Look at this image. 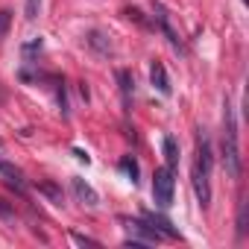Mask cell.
<instances>
[{"mask_svg": "<svg viewBox=\"0 0 249 249\" xmlns=\"http://www.w3.org/2000/svg\"><path fill=\"white\" fill-rule=\"evenodd\" d=\"M38 191H41V194H44V196H47V199H50L53 205H62V202H65L62 191H59L56 185H50V182H41V185H38Z\"/></svg>", "mask_w": 249, "mask_h": 249, "instance_id": "13", "label": "cell"}, {"mask_svg": "<svg viewBox=\"0 0 249 249\" xmlns=\"http://www.w3.org/2000/svg\"><path fill=\"white\" fill-rule=\"evenodd\" d=\"M223 161H226V173L231 179H240L243 161H240V144H237V120L229 97L223 100Z\"/></svg>", "mask_w": 249, "mask_h": 249, "instance_id": "2", "label": "cell"}, {"mask_svg": "<svg viewBox=\"0 0 249 249\" xmlns=\"http://www.w3.org/2000/svg\"><path fill=\"white\" fill-rule=\"evenodd\" d=\"M150 79H153V85H156L164 97L170 94V76H167V71H164L161 62H153V65H150Z\"/></svg>", "mask_w": 249, "mask_h": 249, "instance_id": "10", "label": "cell"}, {"mask_svg": "<svg viewBox=\"0 0 249 249\" xmlns=\"http://www.w3.org/2000/svg\"><path fill=\"white\" fill-rule=\"evenodd\" d=\"M9 27H12V12H9V9H0V41L6 38Z\"/></svg>", "mask_w": 249, "mask_h": 249, "instance_id": "15", "label": "cell"}, {"mask_svg": "<svg viewBox=\"0 0 249 249\" xmlns=\"http://www.w3.org/2000/svg\"><path fill=\"white\" fill-rule=\"evenodd\" d=\"M71 237H73V243H79V246H100V240L85 237V234H71Z\"/></svg>", "mask_w": 249, "mask_h": 249, "instance_id": "18", "label": "cell"}, {"mask_svg": "<svg viewBox=\"0 0 249 249\" xmlns=\"http://www.w3.org/2000/svg\"><path fill=\"white\" fill-rule=\"evenodd\" d=\"M141 217H144V223H147L153 231H159V237L179 240V231L173 229V223H170L167 217H161V214H153V211H141Z\"/></svg>", "mask_w": 249, "mask_h": 249, "instance_id": "5", "label": "cell"}, {"mask_svg": "<svg viewBox=\"0 0 249 249\" xmlns=\"http://www.w3.org/2000/svg\"><path fill=\"white\" fill-rule=\"evenodd\" d=\"M126 18H129V21H135V24H141L144 30H156V24H153V21H147V15H144L141 9H135V6H132V9H126Z\"/></svg>", "mask_w": 249, "mask_h": 249, "instance_id": "14", "label": "cell"}, {"mask_svg": "<svg viewBox=\"0 0 249 249\" xmlns=\"http://www.w3.org/2000/svg\"><path fill=\"white\" fill-rule=\"evenodd\" d=\"M173 188H176V182H173V170H170L167 164L159 167V170L153 173V199H156L159 208H167V205L173 202Z\"/></svg>", "mask_w": 249, "mask_h": 249, "instance_id": "3", "label": "cell"}, {"mask_svg": "<svg viewBox=\"0 0 249 249\" xmlns=\"http://www.w3.org/2000/svg\"><path fill=\"white\" fill-rule=\"evenodd\" d=\"M161 150H164V161H167V167L176 170V167H179V144H176V138H173V135H164Z\"/></svg>", "mask_w": 249, "mask_h": 249, "instance_id": "11", "label": "cell"}, {"mask_svg": "<svg viewBox=\"0 0 249 249\" xmlns=\"http://www.w3.org/2000/svg\"><path fill=\"white\" fill-rule=\"evenodd\" d=\"M246 231V202H240V211H237V234Z\"/></svg>", "mask_w": 249, "mask_h": 249, "instance_id": "17", "label": "cell"}, {"mask_svg": "<svg viewBox=\"0 0 249 249\" xmlns=\"http://www.w3.org/2000/svg\"><path fill=\"white\" fill-rule=\"evenodd\" d=\"M0 176H3L6 179V185H12L18 194H24L27 191V182H24V173L15 167V164H9V161H3V159H0Z\"/></svg>", "mask_w": 249, "mask_h": 249, "instance_id": "8", "label": "cell"}, {"mask_svg": "<svg viewBox=\"0 0 249 249\" xmlns=\"http://www.w3.org/2000/svg\"><path fill=\"white\" fill-rule=\"evenodd\" d=\"M120 170L129 176L132 185H138V161H135L132 156H123V159H120Z\"/></svg>", "mask_w": 249, "mask_h": 249, "instance_id": "12", "label": "cell"}, {"mask_svg": "<svg viewBox=\"0 0 249 249\" xmlns=\"http://www.w3.org/2000/svg\"><path fill=\"white\" fill-rule=\"evenodd\" d=\"M71 185H73V194H76V199H79L82 205H88V208H97V205H100V196H97V191H94V188H91L85 179H79V176H76Z\"/></svg>", "mask_w": 249, "mask_h": 249, "instance_id": "7", "label": "cell"}, {"mask_svg": "<svg viewBox=\"0 0 249 249\" xmlns=\"http://www.w3.org/2000/svg\"><path fill=\"white\" fill-rule=\"evenodd\" d=\"M0 150H3V141H0Z\"/></svg>", "mask_w": 249, "mask_h": 249, "instance_id": "19", "label": "cell"}, {"mask_svg": "<svg viewBox=\"0 0 249 249\" xmlns=\"http://www.w3.org/2000/svg\"><path fill=\"white\" fill-rule=\"evenodd\" d=\"M85 44H88L97 56H111V53H114L111 38H108L106 33H100V30H91V33H88V38H85Z\"/></svg>", "mask_w": 249, "mask_h": 249, "instance_id": "6", "label": "cell"}, {"mask_svg": "<svg viewBox=\"0 0 249 249\" xmlns=\"http://www.w3.org/2000/svg\"><path fill=\"white\" fill-rule=\"evenodd\" d=\"M153 24H156V30H161V33L167 36V41H170L176 50H182V41H179V36L173 33V27H170V15H167V9H164L161 3H153Z\"/></svg>", "mask_w": 249, "mask_h": 249, "instance_id": "4", "label": "cell"}, {"mask_svg": "<svg viewBox=\"0 0 249 249\" xmlns=\"http://www.w3.org/2000/svg\"><path fill=\"white\" fill-rule=\"evenodd\" d=\"M211 170H214V150H211V138L205 135V129H199L196 135V161H194V191L202 208L211 205Z\"/></svg>", "mask_w": 249, "mask_h": 249, "instance_id": "1", "label": "cell"}, {"mask_svg": "<svg viewBox=\"0 0 249 249\" xmlns=\"http://www.w3.org/2000/svg\"><path fill=\"white\" fill-rule=\"evenodd\" d=\"M41 12V0H27V9H24V18L27 21H36Z\"/></svg>", "mask_w": 249, "mask_h": 249, "instance_id": "16", "label": "cell"}, {"mask_svg": "<svg viewBox=\"0 0 249 249\" xmlns=\"http://www.w3.org/2000/svg\"><path fill=\"white\" fill-rule=\"evenodd\" d=\"M117 82H120V97H123V111H129L132 108V91H135V79L129 71H117L114 73Z\"/></svg>", "mask_w": 249, "mask_h": 249, "instance_id": "9", "label": "cell"}]
</instances>
